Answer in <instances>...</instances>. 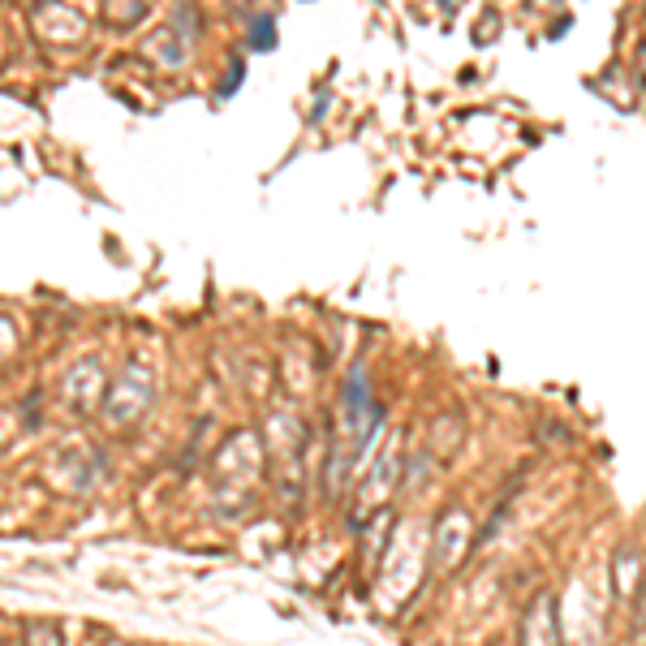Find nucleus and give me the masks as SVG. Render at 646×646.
<instances>
[{
	"mask_svg": "<svg viewBox=\"0 0 646 646\" xmlns=\"http://www.w3.org/2000/svg\"><path fill=\"white\" fill-rule=\"evenodd\" d=\"M271 39H276V22L271 17H255V47H271Z\"/></svg>",
	"mask_w": 646,
	"mask_h": 646,
	"instance_id": "f257e3e1",
	"label": "nucleus"
}]
</instances>
